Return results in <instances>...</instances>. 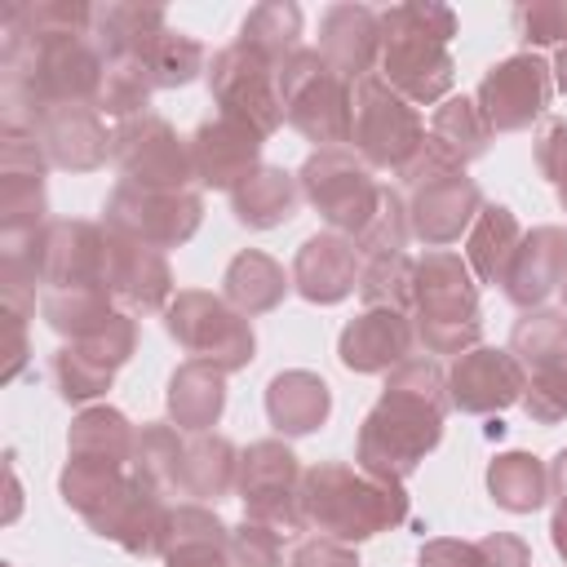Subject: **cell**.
I'll list each match as a JSON object with an SVG mask.
<instances>
[{
	"label": "cell",
	"mask_w": 567,
	"mask_h": 567,
	"mask_svg": "<svg viewBox=\"0 0 567 567\" xmlns=\"http://www.w3.org/2000/svg\"><path fill=\"white\" fill-rule=\"evenodd\" d=\"M456 35V13L439 0H408L381 13V58L377 75L412 106L447 102L456 62L447 53Z\"/></svg>",
	"instance_id": "obj_2"
},
{
	"label": "cell",
	"mask_w": 567,
	"mask_h": 567,
	"mask_svg": "<svg viewBox=\"0 0 567 567\" xmlns=\"http://www.w3.org/2000/svg\"><path fill=\"white\" fill-rule=\"evenodd\" d=\"M549 540H554L558 558H567V496H558V505H554V518H549Z\"/></svg>",
	"instance_id": "obj_55"
},
{
	"label": "cell",
	"mask_w": 567,
	"mask_h": 567,
	"mask_svg": "<svg viewBox=\"0 0 567 567\" xmlns=\"http://www.w3.org/2000/svg\"><path fill=\"white\" fill-rule=\"evenodd\" d=\"M182 452H186V439L173 421H146L137 430V447H133V474L146 478L151 487H159L164 496L177 492L182 483Z\"/></svg>",
	"instance_id": "obj_39"
},
{
	"label": "cell",
	"mask_w": 567,
	"mask_h": 567,
	"mask_svg": "<svg viewBox=\"0 0 567 567\" xmlns=\"http://www.w3.org/2000/svg\"><path fill=\"white\" fill-rule=\"evenodd\" d=\"M4 27L27 35H89L93 9L84 0H22L4 9Z\"/></svg>",
	"instance_id": "obj_42"
},
{
	"label": "cell",
	"mask_w": 567,
	"mask_h": 567,
	"mask_svg": "<svg viewBox=\"0 0 567 567\" xmlns=\"http://www.w3.org/2000/svg\"><path fill=\"white\" fill-rule=\"evenodd\" d=\"M523 390H527L523 363L496 346H474V350L456 354V363L447 372V403L470 416H487L509 403H523Z\"/></svg>",
	"instance_id": "obj_16"
},
{
	"label": "cell",
	"mask_w": 567,
	"mask_h": 567,
	"mask_svg": "<svg viewBox=\"0 0 567 567\" xmlns=\"http://www.w3.org/2000/svg\"><path fill=\"white\" fill-rule=\"evenodd\" d=\"M536 164L554 186H567V120H545L536 133Z\"/></svg>",
	"instance_id": "obj_51"
},
{
	"label": "cell",
	"mask_w": 567,
	"mask_h": 567,
	"mask_svg": "<svg viewBox=\"0 0 567 567\" xmlns=\"http://www.w3.org/2000/svg\"><path fill=\"white\" fill-rule=\"evenodd\" d=\"M354 155L368 168L403 173L416 151L425 146V124L408 97H399L377 71L354 84V115H350Z\"/></svg>",
	"instance_id": "obj_7"
},
{
	"label": "cell",
	"mask_w": 567,
	"mask_h": 567,
	"mask_svg": "<svg viewBox=\"0 0 567 567\" xmlns=\"http://www.w3.org/2000/svg\"><path fill=\"white\" fill-rule=\"evenodd\" d=\"M558 204H563V213H567V186H558Z\"/></svg>",
	"instance_id": "obj_58"
},
{
	"label": "cell",
	"mask_w": 567,
	"mask_h": 567,
	"mask_svg": "<svg viewBox=\"0 0 567 567\" xmlns=\"http://www.w3.org/2000/svg\"><path fill=\"white\" fill-rule=\"evenodd\" d=\"M164 328L182 350H190L195 359L221 372H239L257 354L248 315H239L226 297L204 292V288H182L164 310Z\"/></svg>",
	"instance_id": "obj_6"
},
{
	"label": "cell",
	"mask_w": 567,
	"mask_h": 567,
	"mask_svg": "<svg viewBox=\"0 0 567 567\" xmlns=\"http://www.w3.org/2000/svg\"><path fill=\"white\" fill-rule=\"evenodd\" d=\"M487 496L509 514H532L549 496V470L532 452H501L487 465Z\"/></svg>",
	"instance_id": "obj_35"
},
{
	"label": "cell",
	"mask_w": 567,
	"mask_h": 567,
	"mask_svg": "<svg viewBox=\"0 0 567 567\" xmlns=\"http://www.w3.org/2000/svg\"><path fill=\"white\" fill-rule=\"evenodd\" d=\"M142 66H146V75H151L155 89H182V84H190V80L204 71V44L168 27V31L146 49Z\"/></svg>",
	"instance_id": "obj_43"
},
{
	"label": "cell",
	"mask_w": 567,
	"mask_h": 567,
	"mask_svg": "<svg viewBox=\"0 0 567 567\" xmlns=\"http://www.w3.org/2000/svg\"><path fill=\"white\" fill-rule=\"evenodd\" d=\"M190 159H195V182L208 190H235L261 168V137L235 120H204L190 133Z\"/></svg>",
	"instance_id": "obj_21"
},
{
	"label": "cell",
	"mask_w": 567,
	"mask_h": 567,
	"mask_svg": "<svg viewBox=\"0 0 567 567\" xmlns=\"http://www.w3.org/2000/svg\"><path fill=\"white\" fill-rule=\"evenodd\" d=\"M235 478H239V447L226 439V434H190L186 439V452H182V483L177 492L182 496H195L199 505H217L221 496L235 492Z\"/></svg>",
	"instance_id": "obj_30"
},
{
	"label": "cell",
	"mask_w": 567,
	"mask_h": 567,
	"mask_svg": "<svg viewBox=\"0 0 567 567\" xmlns=\"http://www.w3.org/2000/svg\"><path fill=\"white\" fill-rule=\"evenodd\" d=\"M478 549H483V563L487 567H532V549L514 532H487L478 540Z\"/></svg>",
	"instance_id": "obj_54"
},
{
	"label": "cell",
	"mask_w": 567,
	"mask_h": 567,
	"mask_svg": "<svg viewBox=\"0 0 567 567\" xmlns=\"http://www.w3.org/2000/svg\"><path fill=\"white\" fill-rule=\"evenodd\" d=\"M40 315L58 337L84 341L93 337L115 310H111V292L106 288H49L40 297Z\"/></svg>",
	"instance_id": "obj_38"
},
{
	"label": "cell",
	"mask_w": 567,
	"mask_h": 567,
	"mask_svg": "<svg viewBox=\"0 0 567 567\" xmlns=\"http://www.w3.org/2000/svg\"><path fill=\"white\" fill-rule=\"evenodd\" d=\"M509 354L523 363V372L567 359V310H549V306L523 310V319L509 332Z\"/></svg>",
	"instance_id": "obj_40"
},
{
	"label": "cell",
	"mask_w": 567,
	"mask_h": 567,
	"mask_svg": "<svg viewBox=\"0 0 567 567\" xmlns=\"http://www.w3.org/2000/svg\"><path fill=\"white\" fill-rule=\"evenodd\" d=\"M84 523L97 536L115 540L120 549H128L137 558H151V554H164V545H168L173 505H168V496L159 487H151L146 478H137L128 470V478L93 514H84Z\"/></svg>",
	"instance_id": "obj_14"
},
{
	"label": "cell",
	"mask_w": 567,
	"mask_h": 567,
	"mask_svg": "<svg viewBox=\"0 0 567 567\" xmlns=\"http://www.w3.org/2000/svg\"><path fill=\"white\" fill-rule=\"evenodd\" d=\"M447 377L434 359H408L394 372H385L381 399L359 425L354 461L359 470L403 483L443 439L447 416Z\"/></svg>",
	"instance_id": "obj_1"
},
{
	"label": "cell",
	"mask_w": 567,
	"mask_h": 567,
	"mask_svg": "<svg viewBox=\"0 0 567 567\" xmlns=\"http://www.w3.org/2000/svg\"><path fill=\"white\" fill-rule=\"evenodd\" d=\"M199 221H204V199L195 190H151V186H133V182H120L102 208L106 230L128 235L151 248L186 244L199 230Z\"/></svg>",
	"instance_id": "obj_11"
},
{
	"label": "cell",
	"mask_w": 567,
	"mask_h": 567,
	"mask_svg": "<svg viewBox=\"0 0 567 567\" xmlns=\"http://www.w3.org/2000/svg\"><path fill=\"white\" fill-rule=\"evenodd\" d=\"M168 31V13L159 4H142V0H111L93 9V31L89 40L97 44V53L106 62L133 58L142 62L146 49Z\"/></svg>",
	"instance_id": "obj_26"
},
{
	"label": "cell",
	"mask_w": 567,
	"mask_h": 567,
	"mask_svg": "<svg viewBox=\"0 0 567 567\" xmlns=\"http://www.w3.org/2000/svg\"><path fill=\"white\" fill-rule=\"evenodd\" d=\"M421 567H487L478 540H456V536H434L421 545Z\"/></svg>",
	"instance_id": "obj_52"
},
{
	"label": "cell",
	"mask_w": 567,
	"mask_h": 567,
	"mask_svg": "<svg viewBox=\"0 0 567 567\" xmlns=\"http://www.w3.org/2000/svg\"><path fill=\"white\" fill-rule=\"evenodd\" d=\"M549 89H554L549 62L536 58V53H514V58L483 71L474 102H478L492 133H518V128H527L532 120L545 115Z\"/></svg>",
	"instance_id": "obj_13"
},
{
	"label": "cell",
	"mask_w": 567,
	"mask_h": 567,
	"mask_svg": "<svg viewBox=\"0 0 567 567\" xmlns=\"http://www.w3.org/2000/svg\"><path fill=\"white\" fill-rule=\"evenodd\" d=\"M425 137H430L452 164L465 168L470 159H478V155L487 151L492 128H487V120H483V111H478L474 97H447V102L434 106Z\"/></svg>",
	"instance_id": "obj_36"
},
{
	"label": "cell",
	"mask_w": 567,
	"mask_h": 567,
	"mask_svg": "<svg viewBox=\"0 0 567 567\" xmlns=\"http://www.w3.org/2000/svg\"><path fill=\"white\" fill-rule=\"evenodd\" d=\"M168 421L186 434H204L221 421L226 408V372L204 363V359H186L182 368H173L168 377Z\"/></svg>",
	"instance_id": "obj_29"
},
{
	"label": "cell",
	"mask_w": 567,
	"mask_h": 567,
	"mask_svg": "<svg viewBox=\"0 0 567 567\" xmlns=\"http://www.w3.org/2000/svg\"><path fill=\"white\" fill-rule=\"evenodd\" d=\"M297 199H301L297 177L284 173V168L261 164L248 182H239V186L230 190V213H235V221L248 226V230H275V226H284V221H292Z\"/></svg>",
	"instance_id": "obj_31"
},
{
	"label": "cell",
	"mask_w": 567,
	"mask_h": 567,
	"mask_svg": "<svg viewBox=\"0 0 567 567\" xmlns=\"http://www.w3.org/2000/svg\"><path fill=\"white\" fill-rule=\"evenodd\" d=\"M111 159L124 173L120 182L151 186V190H190L195 182V159L190 142L177 137V128L164 115H137L124 120L111 137Z\"/></svg>",
	"instance_id": "obj_12"
},
{
	"label": "cell",
	"mask_w": 567,
	"mask_h": 567,
	"mask_svg": "<svg viewBox=\"0 0 567 567\" xmlns=\"http://www.w3.org/2000/svg\"><path fill=\"white\" fill-rule=\"evenodd\" d=\"M106 292L128 315H155L173 301V270L159 248L106 230Z\"/></svg>",
	"instance_id": "obj_17"
},
{
	"label": "cell",
	"mask_w": 567,
	"mask_h": 567,
	"mask_svg": "<svg viewBox=\"0 0 567 567\" xmlns=\"http://www.w3.org/2000/svg\"><path fill=\"white\" fill-rule=\"evenodd\" d=\"M40 284L49 288H106V226L58 217L44 226Z\"/></svg>",
	"instance_id": "obj_18"
},
{
	"label": "cell",
	"mask_w": 567,
	"mask_h": 567,
	"mask_svg": "<svg viewBox=\"0 0 567 567\" xmlns=\"http://www.w3.org/2000/svg\"><path fill=\"white\" fill-rule=\"evenodd\" d=\"M230 558H235V567H284L279 532L244 518L239 527H230Z\"/></svg>",
	"instance_id": "obj_50"
},
{
	"label": "cell",
	"mask_w": 567,
	"mask_h": 567,
	"mask_svg": "<svg viewBox=\"0 0 567 567\" xmlns=\"http://www.w3.org/2000/svg\"><path fill=\"white\" fill-rule=\"evenodd\" d=\"M567 279V230L563 226H532L505 270V297L518 310H536L554 288Z\"/></svg>",
	"instance_id": "obj_25"
},
{
	"label": "cell",
	"mask_w": 567,
	"mask_h": 567,
	"mask_svg": "<svg viewBox=\"0 0 567 567\" xmlns=\"http://www.w3.org/2000/svg\"><path fill=\"white\" fill-rule=\"evenodd\" d=\"M35 142L49 159V168L66 173H93L111 159V137L97 106H49L35 120Z\"/></svg>",
	"instance_id": "obj_19"
},
{
	"label": "cell",
	"mask_w": 567,
	"mask_h": 567,
	"mask_svg": "<svg viewBox=\"0 0 567 567\" xmlns=\"http://www.w3.org/2000/svg\"><path fill=\"white\" fill-rule=\"evenodd\" d=\"M288 567H359V554L341 540H328V536H310L292 549V563Z\"/></svg>",
	"instance_id": "obj_53"
},
{
	"label": "cell",
	"mask_w": 567,
	"mask_h": 567,
	"mask_svg": "<svg viewBox=\"0 0 567 567\" xmlns=\"http://www.w3.org/2000/svg\"><path fill=\"white\" fill-rule=\"evenodd\" d=\"M412 328L425 354H465L483 337L478 315V279L461 252L430 248L416 261L412 288Z\"/></svg>",
	"instance_id": "obj_4"
},
{
	"label": "cell",
	"mask_w": 567,
	"mask_h": 567,
	"mask_svg": "<svg viewBox=\"0 0 567 567\" xmlns=\"http://www.w3.org/2000/svg\"><path fill=\"white\" fill-rule=\"evenodd\" d=\"M292 279L284 275V266L261 252V248H244L230 257L226 275H221V297L239 310V315H266L288 297Z\"/></svg>",
	"instance_id": "obj_33"
},
{
	"label": "cell",
	"mask_w": 567,
	"mask_h": 567,
	"mask_svg": "<svg viewBox=\"0 0 567 567\" xmlns=\"http://www.w3.org/2000/svg\"><path fill=\"white\" fill-rule=\"evenodd\" d=\"M478 208H483V195H478L474 177L456 173V177H439V182L416 186L408 199V221L425 248H447L461 235H470Z\"/></svg>",
	"instance_id": "obj_22"
},
{
	"label": "cell",
	"mask_w": 567,
	"mask_h": 567,
	"mask_svg": "<svg viewBox=\"0 0 567 567\" xmlns=\"http://www.w3.org/2000/svg\"><path fill=\"white\" fill-rule=\"evenodd\" d=\"M549 71H554V84H558V93L567 97V44L554 53V66H549Z\"/></svg>",
	"instance_id": "obj_57"
},
{
	"label": "cell",
	"mask_w": 567,
	"mask_h": 567,
	"mask_svg": "<svg viewBox=\"0 0 567 567\" xmlns=\"http://www.w3.org/2000/svg\"><path fill=\"white\" fill-rule=\"evenodd\" d=\"M53 381H58V394L66 403H89V399H97V394L111 390L115 372L106 363H97L93 354H84L80 346H62L53 354Z\"/></svg>",
	"instance_id": "obj_46"
},
{
	"label": "cell",
	"mask_w": 567,
	"mask_h": 567,
	"mask_svg": "<svg viewBox=\"0 0 567 567\" xmlns=\"http://www.w3.org/2000/svg\"><path fill=\"white\" fill-rule=\"evenodd\" d=\"M159 558H164V567H235L230 527L217 518V509H208L199 501L173 505L168 545Z\"/></svg>",
	"instance_id": "obj_27"
},
{
	"label": "cell",
	"mask_w": 567,
	"mask_h": 567,
	"mask_svg": "<svg viewBox=\"0 0 567 567\" xmlns=\"http://www.w3.org/2000/svg\"><path fill=\"white\" fill-rule=\"evenodd\" d=\"M518 40L532 44H567V0H523L514 9Z\"/></svg>",
	"instance_id": "obj_49"
},
{
	"label": "cell",
	"mask_w": 567,
	"mask_h": 567,
	"mask_svg": "<svg viewBox=\"0 0 567 567\" xmlns=\"http://www.w3.org/2000/svg\"><path fill=\"white\" fill-rule=\"evenodd\" d=\"M412 346H416L412 315H403V310H363L341 328L337 359L350 372L372 377V372H394L399 363H408Z\"/></svg>",
	"instance_id": "obj_20"
},
{
	"label": "cell",
	"mask_w": 567,
	"mask_h": 567,
	"mask_svg": "<svg viewBox=\"0 0 567 567\" xmlns=\"http://www.w3.org/2000/svg\"><path fill=\"white\" fill-rule=\"evenodd\" d=\"M359 270H363V257H359L354 239H346L337 230H323V235H310L297 248L292 288L315 306H337L359 288Z\"/></svg>",
	"instance_id": "obj_23"
},
{
	"label": "cell",
	"mask_w": 567,
	"mask_h": 567,
	"mask_svg": "<svg viewBox=\"0 0 567 567\" xmlns=\"http://www.w3.org/2000/svg\"><path fill=\"white\" fill-rule=\"evenodd\" d=\"M408 235H412V221H408V204H403V195H399L394 186H381L377 213H372V221H368V226L359 230V239H354L359 257L368 261V257H390V252H403Z\"/></svg>",
	"instance_id": "obj_45"
},
{
	"label": "cell",
	"mask_w": 567,
	"mask_h": 567,
	"mask_svg": "<svg viewBox=\"0 0 567 567\" xmlns=\"http://www.w3.org/2000/svg\"><path fill=\"white\" fill-rule=\"evenodd\" d=\"M49 159L27 128H0V235H22L49 226L44 195Z\"/></svg>",
	"instance_id": "obj_15"
},
{
	"label": "cell",
	"mask_w": 567,
	"mask_h": 567,
	"mask_svg": "<svg viewBox=\"0 0 567 567\" xmlns=\"http://www.w3.org/2000/svg\"><path fill=\"white\" fill-rule=\"evenodd\" d=\"M549 492L554 496H567V447L549 461Z\"/></svg>",
	"instance_id": "obj_56"
},
{
	"label": "cell",
	"mask_w": 567,
	"mask_h": 567,
	"mask_svg": "<svg viewBox=\"0 0 567 567\" xmlns=\"http://www.w3.org/2000/svg\"><path fill=\"white\" fill-rule=\"evenodd\" d=\"M297 186H301V199L346 239H359V230L372 221L377 199H381V186L372 182V168L346 146L306 155V164L297 173Z\"/></svg>",
	"instance_id": "obj_8"
},
{
	"label": "cell",
	"mask_w": 567,
	"mask_h": 567,
	"mask_svg": "<svg viewBox=\"0 0 567 567\" xmlns=\"http://www.w3.org/2000/svg\"><path fill=\"white\" fill-rule=\"evenodd\" d=\"M301 465L297 452L284 439H257L239 452V478L235 492L244 501V518L266 523L279 536H292L306 527L301 518Z\"/></svg>",
	"instance_id": "obj_10"
},
{
	"label": "cell",
	"mask_w": 567,
	"mask_h": 567,
	"mask_svg": "<svg viewBox=\"0 0 567 567\" xmlns=\"http://www.w3.org/2000/svg\"><path fill=\"white\" fill-rule=\"evenodd\" d=\"M563 310H567V279H563Z\"/></svg>",
	"instance_id": "obj_59"
},
{
	"label": "cell",
	"mask_w": 567,
	"mask_h": 567,
	"mask_svg": "<svg viewBox=\"0 0 567 567\" xmlns=\"http://www.w3.org/2000/svg\"><path fill=\"white\" fill-rule=\"evenodd\" d=\"M332 412V390L319 372L288 368L266 385V416L279 434H315Z\"/></svg>",
	"instance_id": "obj_28"
},
{
	"label": "cell",
	"mask_w": 567,
	"mask_h": 567,
	"mask_svg": "<svg viewBox=\"0 0 567 567\" xmlns=\"http://www.w3.org/2000/svg\"><path fill=\"white\" fill-rule=\"evenodd\" d=\"M319 53L346 84H359L381 58V13L368 4H328L319 18Z\"/></svg>",
	"instance_id": "obj_24"
},
{
	"label": "cell",
	"mask_w": 567,
	"mask_h": 567,
	"mask_svg": "<svg viewBox=\"0 0 567 567\" xmlns=\"http://www.w3.org/2000/svg\"><path fill=\"white\" fill-rule=\"evenodd\" d=\"M151 93H155V84H151L146 66H142V62H133V58H120V62H106L102 93H97V111L124 124V120L146 115Z\"/></svg>",
	"instance_id": "obj_44"
},
{
	"label": "cell",
	"mask_w": 567,
	"mask_h": 567,
	"mask_svg": "<svg viewBox=\"0 0 567 567\" xmlns=\"http://www.w3.org/2000/svg\"><path fill=\"white\" fill-rule=\"evenodd\" d=\"M523 408H527V416L540 421V425H554V421L567 416V359L527 372Z\"/></svg>",
	"instance_id": "obj_47"
},
{
	"label": "cell",
	"mask_w": 567,
	"mask_h": 567,
	"mask_svg": "<svg viewBox=\"0 0 567 567\" xmlns=\"http://www.w3.org/2000/svg\"><path fill=\"white\" fill-rule=\"evenodd\" d=\"M301 518L328 540L359 545L408 518V492L359 465L319 461L301 474Z\"/></svg>",
	"instance_id": "obj_3"
},
{
	"label": "cell",
	"mask_w": 567,
	"mask_h": 567,
	"mask_svg": "<svg viewBox=\"0 0 567 567\" xmlns=\"http://www.w3.org/2000/svg\"><path fill=\"white\" fill-rule=\"evenodd\" d=\"M523 244V226L505 204H483L465 235V266L478 284H505V270Z\"/></svg>",
	"instance_id": "obj_32"
},
{
	"label": "cell",
	"mask_w": 567,
	"mask_h": 567,
	"mask_svg": "<svg viewBox=\"0 0 567 567\" xmlns=\"http://www.w3.org/2000/svg\"><path fill=\"white\" fill-rule=\"evenodd\" d=\"M71 346H80L84 354H93L97 363H106V368L115 372V368H124V363L133 359V350H137V319H133L128 310H115L93 337L71 341Z\"/></svg>",
	"instance_id": "obj_48"
},
{
	"label": "cell",
	"mask_w": 567,
	"mask_h": 567,
	"mask_svg": "<svg viewBox=\"0 0 567 567\" xmlns=\"http://www.w3.org/2000/svg\"><path fill=\"white\" fill-rule=\"evenodd\" d=\"M284 93V120L315 142V151H332L350 142V115H354V84H346L319 49H297L279 71Z\"/></svg>",
	"instance_id": "obj_5"
},
{
	"label": "cell",
	"mask_w": 567,
	"mask_h": 567,
	"mask_svg": "<svg viewBox=\"0 0 567 567\" xmlns=\"http://www.w3.org/2000/svg\"><path fill=\"white\" fill-rule=\"evenodd\" d=\"M208 93L221 111V120H235L252 128L261 142L284 124V93H279V66H270L248 44H226L213 53L208 66Z\"/></svg>",
	"instance_id": "obj_9"
},
{
	"label": "cell",
	"mask_w": 567,
	"mask_h": 567,
	"mask_svg": "<svg viewBox=\"0 0 567 567\" xmlns=\"http://www.w3.org/2000/svg\"><path fill=\"white\" fill-rule=\"evenodd\" d=\"M239 44H248L252 53H261L270 66L284 71V62L301 49V9L292 0H266L248 9L239 27Z\"/></svg>",
	"instance_id": "obj_37"
},
{
	"label": "cell",
	"mask_w": 567,
	"mask_h": 567,
	"mask_svg": "<svg viewBox=\"0 0 567 567\" xmlns=\"http://www.w3.org/2000/svg\"><path fill=\"white\" fill-rule=\"evenodd\" d=\"M133 447H137V430L120 408H106V403L84 408L66 430V456H89V461H111L120 470H133Z\"/></svg>",
	"instance_id": "obj_34"
},
{
	"label": "cell",
	"mask_w": 567,
	"mask_h": 567,
	"mask_svg": "<svg viewBox=\"0 0 567 567\" xmlns=\"http://www.w3.org/2000/svg\"><path fill=\"white\" fill-rule=\"evenodd\" d=\"M412 288H416V261L408 252L368 257L363 270H359L363 310H403V315H412Z\"/></svg>",
	"instance_id": "obj_41"
}]
</instances>
